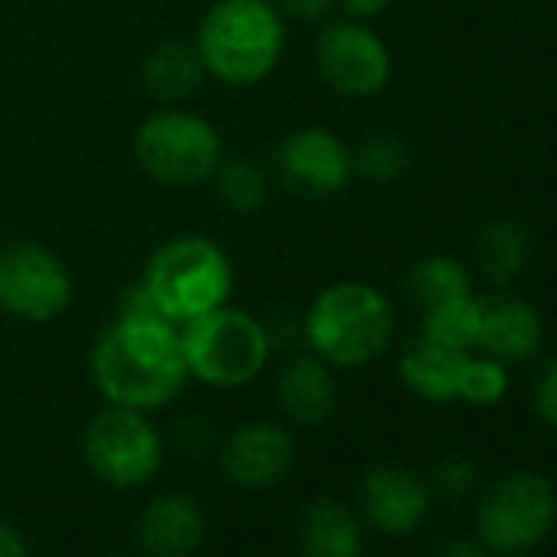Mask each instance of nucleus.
Wrapping results in <instances>:
<instances>
[{
  "label": "nucleus",
  "mask_w": 557,
  "mask_h": 557,
  "mask_svg": "<svg viewBox=\"0 0 557 557\" xmlns=\"http://www.w3.org/2000/svg\"><path fill=\"white\" fill-rule=\"evenodd\" d=\"M92 384L112 407L154 413L171 407L190 381L181 329L161 315H122L92 345Z\"/></svg>",
  "instance_id": "f257e3e1"
},
{
  "label": "nucleus",
  "mask_w": 557,
  "mask_h": 557,
  "mask_svg": "<svg viewBox=\"0 0 557 557\" xmlns=\"http://www.w3.org/2000/svg\"><path fill=\"white\" fill-rule=\"evenodd\" d=\"M207 76L230 89L265 83L286 50V17L272 0H216L194 40Z\"/></svg>",
  "instance_id": "f03ea898"
},
{
  "label": "nucleus",
  "mask_w": 557,
  "mask_h": 557,
  "mask_svg": "<svg viewBox=\"0 0 557 557\" xmlns=\"http://www.w3.org/2000/svg\"><path fill=\"white\" fill-rule=\"evenodd\" d=\"M302 322L306 348L338 371L374 364L397 335L394 302L361 278H342L322 289Z\"/></svg>",
  "instance_id": "7ed1b4c3"
},
{
  "label": "nucleus",
  "mask_w": 557,
  "mask_h": 557,
  "mask_svg": "<svg viewBox=\"0 0 557 557\" xmlns=\"http://www.w3.org/2000/svg\"><path fill=\"white\" fill-rule=\"evenodd\" d=\"M138 286L145 289L151 309L181 329L213 309L230 306L236 272L230 256L210 236L184 233L171 236L151 252Z\"/></svg>",
  "instance_id": "20e7f679"
},
{
  "label": "nucleus",
  "mask_w": 557,
  "mask_h": 557,
  "mask_svg": "<svg viewBox=\"0 0 557 557\" xmlns=\"http://www.w3.org/2000/svg\"><path fill=\"white\" fill-rule=\"evenodd\" d=\"M181 351L194 381L213 391H236L265 371L272 342L262 319L246 309L223 306L181 325Z\"/></svg>",
  "instance_id": "39448f33"
},
{
  "label": "nucleus",
  "mask_w": 557,
  "mask_h": 557,
  "mask_svg": "<svg viewBox=\"0 0 557 557\" xmlns=\"http://www.w3.org/2000/svg\"><path fill=\"white\" fill-rule=\"evenodd\" d=\"M138 168L161 187H197L223 161L220 132L197 112L161 109L148 115L132 138Z\"/></svg>",
  "instance_id": "423d86ee"
},
{
  "label": "nucleus",
  "mask_w": 557,
  "mask_h": 557,
  "mask_svg": "<svg viewBox=\"0 0 557 557\" xmlns=\"http://www.w3.org/2000/svg\"><path fill=\"white\" fill-rule=\"evenodd\" d=\"M79 453L102 485L128 492L158 479L164 466V436L151 413L106 404V410L86 423Z\"/></svg>",
  "instance_id": "0eeeda50"
},
{
  "label": "nucleus",
  "mask_w": 557,
  "mask_h": 557,
  "mask_svg": "<svg viewBox=\"0 0 557 557\" xmlns=\"http://www.w3.org/2000/svg\"><path fill=\"white\" fill-rule=\"evenodd\" d=\"M557 518V498L544 475L508 472L482 495L475 508V537L488 554H524L537 547Z\"/></svg>",
  "instance_id": "6e6552de"
},
{
  "label": "nucleus",
  "mask_w": 557,
  "mask_h": 557,
  "mask_svg": "<svg viewBox=\"0 0 557 557\" xmlns=\"http://www.w3.org/2000/svg\"><path fill=\"white\" fill-rule=\"evenodd\" d=\"M73 275L44 243L0 246V312L17 322L47 325L73 306Z\"/></svg>",
  "instance_id": "1a4fd4ad"
},
{
  "label": "nucleus",
  "mask_w": 557,
  "mask_h": 557,
  "mask_svg": "<svg viewBox=\"0 0 557 557\" xmlns=\"http://www.w3.org/2000/svg\"><path fill=\"white\" fill-rule=\"evenodd\" d=\"M315 70L322 83L345 99L377 96L394 73L387 44L364 21L325 24L315 37Z\"/></svg>",
  "instance_id": "9d476101"
},
{
  "label": "nucleus",
  "mask_w": 557,
  "mask_h": 557,
  "mask_svg": "<svg viewBox=\"0 0 557 557\" xmlns=\"http://www.w3.org/2000/svg\"><path fill=\"white\" fill-rule=\"evenodd\" d=\"M272 171L286 190L309 197V200H325L338 197L351 177V148L345 138H338L332 128H296L272 151Z\"/></svg>",
  "instance_id": "9b49d317"
},
{
  "label": "nucleus",
  "mask_w": 557,
  "mask_h": 557,
  "mask_svg": "<svg viewBox=\"0 0 557 557\" xmlns=\"http://www.w3.org/2000/svg\"><path fill=\"white\" fill-rule=\"evenodd\" d=\"M223 479L246 492H262L283 482L296 466V436L286 423L249 420L233 426L216 443Z\"/></svg>",
  "instance_id": "f8f14e48"
},
{
  "label": "nucleus",
  "mask_w": 557,
  "mask_h": 557,
  "mask_svg": "<svg viewBox=\"0 0 557 557\" xmlns=\"http://www.w3.org/2000/svg\"><path fill=\"white\" fill-rule=\"evenodd\" d=\"M433 505V488L404 466H374L358 485V515L381 534L417 531Z\"/></svg>",
  "instance_id": "ddd939ff"
},
{
  "label": "nucleus",
  "mask_w": 557,
  "mask_h": 557,
  "mask_svg": "<svg viewBox=\"0 0 557 557\" xmlns=\"http://www.w3.org/2000/svg\"><path fill=\"white\" fill-rule=\"evenodd\" d=\"M207 508L187 492H158L135 521L141 557H194L207 537Z\"/></svg>",
  "instance_id": "4468645a"
},
{
  "label": "nucleus",
  "mask_w": 557,
  "mask_h": 557,
  "mask_svg": "<svg viewBox=\"0 0 557 557\" xmlns=\"http://www.w3.org/2000/svg\"><path fill=\"white\" fill-rule=\"evenodd\" d=\"M482 302V325L475 351L502 361V364H521L531 361L544 345V325L534 306H528L518 296L495 293Z\"/></svg>",
  "instance_id": "2eb2a0df"
},
{
  "label": "nucleus",
  "mask_w": 557,
  "mask_h": 557,
  "mask_svg": "<svg viewBox=\"0 0 557 557\" xmlns=\"http://www.w3.org/2000/svg\"><path fill=\"white\" fill-rule=\"evenodd\" d=\"M275 400L293 423L299 426H322L338 407V381L335 368L325 364L319 355L302 351L293 355L275 381Z\"/></svg>",
  "instance_id": "dca6fc26"
},
{
  "label": "nucleus",
  "mask_w": 557,
  "mask_h": 557,
  "mask_svg": "<svg viewBox=\"0 0 557 557\" xmlns=\"http://www.w3.org/2000/svg\"><path fill=\"white\" fill-rule=\"evenodd\" d=\"M296 544L302 557H364V518L338 498H315L299 515Z\"/></svg>",
  "instance_id": "f3484780"
},
{
  "label": "nucleus",
  "mask_w": 557,
  "mask_h": 557,
  "mask_svg": "<svg viewBox=\"0 0 557 557\" xmlns=\"http://www.w3.org/2000/svg\"><path fill=\"white\" fill-rule=\"evenodd\" d=\"M472 355V351H469ZM466 351H453L446 345H436L430 338H417L400 355V381L404 387L426 400V404H453L459 400V381L466 368Z\"/></svg>",
  "instance_id": "a211bd4d"
},
{
  "label": "nucleus",
  "mask_w": 557,
  "mask_h": 557,
  "mask_svg": "<svg viewBox=\"0 0 557 557\" xmlns=\"http://www.w3.org/2000/svg\"><path fill=\"white\" fill-rule=\"evenodd\" d=\"M207 79V70L200 63V53L194 44L184 40H168L154 47L145 63H141V83L158 102H184L190 99Z\"/></svg>",
  "instance_id": "6ab92c4d"
},
{
  "label": "nucleus",
  "mask_w": 557,
  "mask_h": 557,
  "mask_svg": "<svg viewBox=\"0 0 557 557\" xmlns=\"http://www.w3.org/2000/svg\"><path fill=\"white\" fill-rule=\"evenodd\" d=\"M531 262V236L511 216H495L475 233V265L492 286L518 278Z\"/></svg>",
  "instance_id": "aec40b11"
},
{
  "label": "nucleus",
  "mask_w": 557,
  "mask_h": 557,
  "mask_svg": "<svg viewBox=\"0 0 557 557\" xmlns=\"http://www.w3.org/2000/svg\"><path fill=\"white\" fill-rule=\"evenodd\" d=\"M407 296L420 312H426V309L443 306L449 299L472 296V275L459 259L433 252V256H423L410 265Z\"/></svg>",
  "instance_id": "412c9836"
},
{
  "label": "nucleus",
  "mask_w": 557,
  "mask_h": 557,
  "mask_svg": "<svg viewBox=\"0 0 557 557\" xmlns=\"http://www.w3.org/2000/svg\"><path fill=\"white\" fill-rule=\"evenodd\" d=\"M210 181L216 184V194H220L223 207L233 210L236 216H252L269 200V177L246 154H223V161H220V168L213 171Z\"/></svg>",
  "instance_id": "4be33fe9"
},
{
  "label": "nucleus",
  "mask_w": 557,
  "mask_h": 557,
  "mask_svg": "<svg viewBox=\"0 0 557 557\" xmlns=\"http://www.w3.org/2000/svg\"><path fill=\"white\" fill-rule=\"evenodd\" d=\"M479 325H482V302L475 296H459V299L426 309L423 322H420V335L436 345L469 355V351H475Z\"/></svg>",
  "instance_id": "5701e85b"
},
{
  "label": "nucleus",
  "mask_w": 557,
  "mask_h": 557,
  "mask_svg": "<svg viewBox=\"0 0 557 557\" xmlns=\"http://www.w3.org/2000/svg\"><path fill=\"white\" fill-rule=\"evenodd\" d=\"M351 164H355V174L371 181V184H394L410 171L413 154H410V145L400 135L377 132V135H368L351 151Z\"/></svg>",
  "instance_id": "b1692460"
},
{
  "label": "nucleus",
  "mask_w": 557,
  "mask_h": 557,
  "mask_svg": "<svg viewBox=\"0 0 557 557\" xmlns=\"http://www.w3.org/2000/svg\"><path fill=\"white\" fill-rule=\"evenodd\" d=\"M508 394V371L488 355H469L459 381V400L472 407H495Z\"/></svg>",
  "instance_id": "393cba45"
},
{
  "label": "nucleus",
  "mask_w": 557,
  "mask_h": 557,
  "mask_svg": "<svg viewBox=\"0 0 557 557\" xmlns=\"http://www.w3.org/2000/svg\"><path fill=\"white\" fill-rule=\"evenodd\" d=\"M475 482H479V472H475L472 459H466V456H446V459L433 469L430 488H433V495H440V498L459 502V498H466V495L475 488Z\"/></svg>",
  "instance_id": "a878e982"
},
{
  "label": "nucleus",
  "mask_w": 557,
  "mask_h": 557,
  "mask_svg": "<svg viewBox=\"0 0 557 557\" xmlns=\"http://www.w3.org/2000/svg\"><path fill=\"white\" fill-rule=\"evenodd\" d=\"M531 404H534V413L550 430H557V358L541 364V371L531 384Z\"/></svg>",
  "instance_id": "bb28decb"
},
{
  "label": "nucleus",
  "mask_w": 557,
  "mask_h": 557,
  "mask_svg": "<svg viewBox=\"0 0 557 557\" xmlns=\"http://www.w3.org/2000/svg\"><path fill=\"white\" fill-rule=\"evenodd\" d=\"M171 440H174V446H177L181 453H187V456H194V459H200V456H207V453H216V443H220L216 433L207 426V420H197V417L181 420V423L174 426Z\"/></svg>",
  "instance_id": "cd10ccee"
},
{
  "label": "nucleus",
  "mask_w": 557,
  "mask_h": 557,
  "mask_svg": "<svg viewBox=\"0 0 557 557\" xmlns=\"http://www.w3.org/2000/svg\"><path fill=\"white\" fill-rule=\"evenodd\" d=\"M275 11L283 14L286 21H299V24H315L322 17L332 14V8L338 0H272Z\"/></svg>",
  "instance_id": "c85d7f7f"
},
{
  "label": "nucleus",
  "mask_w": 557,
  "mask_h": 557,
  "mask_svg": "<svg viewBox=\"0 0 557 557\" xmlns=\"http://www.w3.org/2000/svg\"><path fill=\"white\" fill-rule=\"evenodd\" d=\"M430 557H488V547H485L479 537H462V534H456V537H443V541L433 547Z\"/></svg>",
  "instance_id": "c756f323"
},
{
  "label": "nucleus",
  "mask_w": 557,
  "mask_h": 557,
  "mask_svg": "<svg viewBox=\"0 0 557 557\" xmlns=\"http://www.w3.org/2000/svg\"><path fill=\"white\" fill-rule=\"evenodd\" d=\"M0 557H30L27 534L4 515H0Z\"/></svg>",
  "instance_id": "7c9ffc66"
},
{
  "label": "nucleus",
  "mask_w": 557,
  "mask_h": 557,
  "mask_svg": "<svg viewBox=\"0 0 557 557\" xmlns=\"http://www.w3.org/2000/svg\"><path fill=\"white\" fill-rule=\"evenodd\" d=\"M351 21H374L391 11L394 0H338Z\"/></svg>",
  "instance_id": "2f4dec72"
},
{
  "label": "nucleus",
  "mask_w": 557,
  "mask_h": 557,
  "mask_svg": "<svg viewBox=\"0 0 557 557\" xmlns=\"http://www.w3.org/2000/svg\"><path fill=\"white\" fill-rule=\"evenodd\" d=\"M112 557H132V554H112Z\"/></svg>",
  "instance_id": "473e14b6"
}]
</instances>
